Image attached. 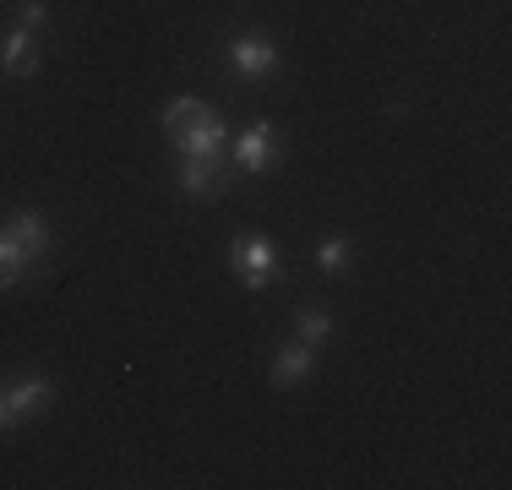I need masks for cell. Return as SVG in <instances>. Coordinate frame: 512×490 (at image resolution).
<instances>
[{
	"label": "cell",
	"instance_id": "8fae6325",
	"mask_svg": "<svg viewBox=\"0 0 512 490\" xmlns=\"http://www.w3.org/2000/svg\"><path fill=\"white\" fill-rule=\"evenodd\" d=\"M316 267H322V273H349V267H355V240H349V235L322 240V251H316Z\"/></svg>",
	"mask_w": 512,
	"mask_h": 490
},
{
	"label": "cell",
	"instance_id": "9a60e30c",
	"mask_svg": "<svg viewBox=\"0 0 512 490\" xmlns=\"http://www.w3.org/2000/svg\"><path fill=\"white\" fill-rule=\"evenodd\" d=\"M0 431H11V420H6V392H0Z\"/></svg>",
	"mask_w": 512,
	"mask_h": 490
},
{
	"label": "cell",
	"instance_id": "5bb4252c",
	"mask_svg": "<svg viewBox=\"0 0 512 490\" xmlns=\"http://www.w3.org/2000/svg\"><path fill=\"white\" fill-rule=\"evenodd\" d=\"M17 28H28V33L50 28V0H17Z\"/></svg>",
	"mask_w": 512,
	"mask_h": 490
},
{
	"label": "cell",
	"instance_id": "30bf717a",
	"mask_svg": "<svg viewBox=\"0 0 512 490\" xmlns=\"http://www.w3.org/2000/svg\"><path fill=\"white\" fill-rule=\"evenodd\" d=\"M295 338L311 343V349H322V343L333 338V316H327L322 305H306V311L295 316Z\"/></svg>",
	"mask_w": 512,
	"mask_h": 490
},
{
	"label": "cell",
	"instance_id": "8992f818",
	"mask_svg": "<svg viewBox=\"0 0 512 490\" xmlns=\"http://www.w3.org/2000/svg\"><path fill=\"white\" fill-rule=\"evenodd\" d=\"M39 60H44L39 55V33H28V28L11 22V33L0 39V71H6V77H33Z\"/></svg>",
	"mask_w": 512,
	"mask_h": 490
},
{
	"label": "cell",
	"instance_id": "9c48e42d",
	"mask_svg": "<svg viewBox=\"0 0 512 490\" xmlns=\"http://www.w3.org/2000/svg\"><path fill=\"white\" fill-rule=\"evenodd\" d=\"M316 371V349L311 343H284V349L273 354V371H267V382L273 387H295V382H306V376Z\"/></svg>",
	"mask_w": 512,
	"mask_h": 490
},
{
	"label": "cell",
	"instance_id": "277c9868",
	"mask_svg": "<svg viewBox=\"0 0 512 490\" xmlns=\"http://www.w3.org/2000/svg\"><path fill=\"white\" fill-rule=\"evenodd\" d=\"M175 186L186 191V196H197V202H207V196H224V191H229L224 153H191V158H180Z\"/></svg>",
	"mask_w": 512,
	"mask_h": 490
},
{
	"label": "cell",
	"instance_id": "ba28073f",
	"mask_svg": "<svg viewBox=\"0 0 512 490\" xmlns=\"http://www.w3.org/2000/svg\"><path fill=\"white\" fill-rule=\"evenodd\" d=\"M224 137H229L224 115H218V109H207L197 126H191V131H175L169 142H175L180 158H191V153H224Z\"/></svg>",
	"mask_w": 512,
	"mask_h": 490
},
{
	"label": "cell",
	"instance_id": "7c38bea8",
	"mask_svg": "<svg viewBox=\"0 0 512 490\" xmlns=\"http://www.w3.org/2000/svg\"><path fill=\"white\" fill-rule=\"evenodd\" d=\"M202 115H207L202 98H175V104H164V131L169 137H175V131H191Z\"/></svg>",
	"mask_w": 512,
	"mask_h": 490
},
{
	"label": "cell",
	"instance_id": "4fadbf2b",
	"mask_svg": "<svg viewBox=\"0 0 512 490\" xmlns=\"http://www.w3.org/2000/svg\"><path fill=\"white\" fill-rule=\"evenodd\" d=\"M28 267H33V262H28V256H22V245L11 240L6 229H0V289H11V284H17L22 273H28Z\"/></svg>",
	"mask_w": 512,
	"mask_h": 490
},
{
	"label": "cell",
	"instance_id": "6da1fadb",
	"mask_svg": "<svg viewBox=\"0 0 512 490\" xmlns=\"http://www.w3.org/2000/svg\"><path fill=\"white\" fill-rule=\"evenodd\" d=\"M229 267L240 273V284H246V289H273L278 278H284L278 245L267 235H240L235 245H229Z\"/></svg>",
	"mask_w": 512,
	"mask_h": 490
},
{
	"label": "cell",
	"instance_id": "3957f363",
	"mask_svg": "<svg viewBox=\"0 0 512 490\" xmlns=\"http://www.w3.org/2000/svg\"><path fill=\"white\" fill-rule=\"evenodd\" d=\"M278 153H284V142H278V126H267V120H256L235 137V169L240 175H267V169L278 164Z\"/></svg>",
	"mask_w": 512,
	"mask_h": 490
},
{
	"label": "cell",
	"instance_id": "5b68a950",
	"mask_svg": "<svg viewBox=\"0 0 512 490\" xmlns=\"http://www.w3.org/2000/svg\"><path fill=\"white\" fill-rule=\"evenodd\" d=\"M50 398H55V387L44 382V376H22L17 387H6V420H11V431H17V425H28L33 414L50 409Z\"/></svg>",
	"mask_w": 512,
	"mask_h": 490
},
{
	"label": "cell",
	"instance_id": "52a82bcc",
	"mask_svg": "<svg viewBox=\"0 0 512 490\" xmlns=\"http://www.w3.org/2000/svg\"><path fill=\"white\" fill-rule=\"evenodd\" d=\"M6 235L22 245V256H28L33 267L44 262V251H50V240H55V235H50V218H44V213H33V207H22V213H11Z\"/></svg>",
	"mask_w": 512,
	"mask_h": 490
},
{
	"label": "cell",
	"instance_id": "7a4b0ae2",
	"mask_svg": "<svg viewBox=\"0 0 512 490\" xmlns=\"http://www.w3.org/2000/svg\"><path fill=\"white\" fill-rule=\"evenodd\" d=\"M229 55V71H235L240 82H262L278 71V44L267 39V33H235V39L224 44Z\"/></svg>",
	"mask_w": 512,
	"mask_h": 490
}]
</instances>
